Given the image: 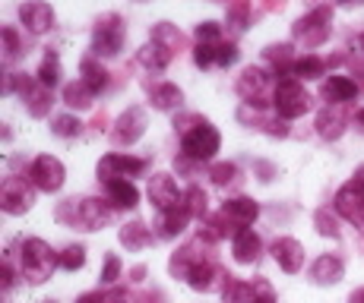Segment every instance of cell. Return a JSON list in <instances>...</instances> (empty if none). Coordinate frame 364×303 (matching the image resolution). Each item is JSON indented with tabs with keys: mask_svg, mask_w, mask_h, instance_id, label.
Listing matches in <instances>:
<instances>
[{
	"mask_svg": "<svg viewBox=\"0 0 364 303\" xmlns=\"http://www.w3.org/2000/svg\"><path fill=\"white\" fill-rule=\"evenodd\" d=\"M19 263H23V275L32 281V285H41L45 278H51L54 265H58V256L51 253V246L38 237H29L23 241V250H19Z\"/></svg>",
	"mask_w": 364,
	"mask_h": 303,
	"instance_id": "cell-1",
	"label": "cell"
},
{
	"mask_svg": "<svg viewBox=\"0 0 364 303\" xmlns=\"http://www.w3.org/2000/svg\"><path fill=\"white\" fill-rule=\"evenodd\" d=\"M70 212H73V218H70V224H80L82 231H99L108 224L111 218V209L105 206L102 199H67L64 206L58 209V218H67Z\"/></svg>",
	"mask_w": 364,
	"mask_h": 303,
	"instance_id": "cell-2",
	"label": "cell"
},
{
	"mask_svg": "<svg viewBox=\"0 0 364 303\" xmlns=\"http://www.w3.org/2000/svg\"><path fill=\"white\" fill-rule=\"evenodd\" d=\"M272 104H276V111H279V117H282V121H295V117L307 114V108H311V98H307L304 86H301L295 76H285V79L276 82Z\"/></svg>",
	"mask_w": 364,
	"mask_h": 303,
	"instance_id": "cell-3",
	"label": "cell"
},
{
	"mask_svg": "<svg viewBox=\"0 0 364 303\" xmlns=\"http://www.w3.org/2000/svg\"><path fill=\"white\" fill-rule=\"evenodd\" d=\"M219 145H222L219 130H215L213 123H206V121L193 123L191 130L184 133V139H181V152H184L187 158H193V161H209L215 152H219Z\"/></svg>",
	"mask_w": 364,
	"mask_h": 303,
	"instance_id": "cell-4",
	"label": "cell"
},
{
	"mask_svg": "<svg viewBox=\"0 0 364 303\" xmlns=\"http://www.w3.org/2000/svg\"><path fill=\"white\" fill-rule=\"evenodd\" d=\"M330 23H333L330 6H317V10H311L307 16H301L295 23V41L304 48L323 45L330 38Z\"/></svg>",
	"mask_w": 364,
	"mask_h": 303,
	"instance_id": "cell-5",
	"label": "cell"
},
{
	"mask_svg": "<svg viewBox=\"0 0 364 303\" xmlns=\"http://www.w3.org/2000/svg\"><path fill=\"white\" fill-rule=\"evenodd\" d=\"M124 48V26H121V16L117 13H108L95 23V32H92V54L95 57H114L121 54Z\"/></svg>",
	"mask_w": 364,
	"mask_h": 303,
	"instance_id": "cell-6",
	"label": "cell"
},
{
	"mask_svg": "<svg viewBox=\"0 0 364 303\" xmlns=\"http://www.w3.org/2000/svg\"><path fill=\"white\" fill-rule=\"evenodd\" d=\"M64 180H67V171H64V165H60V158H54V155H38V158L32 161L29 183L35 189H41V193H58V189L64 187Z\"/></svg>",
	"mask_w": 364,
	"mask_h": 303,
	"instance_id": "cell-7",
	"label": "cell"
},
{
	"mask_svg": "<svg viewBox=\"0 0 364 303\" xmlns=\"http://www.w3.org/2000/svg\"><path fill=\"white\" fill-rule=\"evenodd\" d=\"M336 212H339L346 221L364 228V180H348L346 187L336 193Z\"/></svg>",
	"mask_w": 364,
	"mask_h": 303,
	"instance_id": "cell-8",
	"label": "cell"
},
{
	"mask_svg": "<svg viewBox=\"0 0 364 303\" xmlns=\"http://www.w3.org/2000/svg\"><path fill=\"white\" fill-rule=\"evenodd\" d=\"M35 202L32 196V187L26 183L23 177H6L4 187H0V209H4L6 215H23L29 212Z\"/></svg>",
	"mask_w": 364,
	"mask_h": 303,
	"instance_id": "cell-9",
	"label": "cell"
},
{
	"mask_svg": "<svg viewBox=\"0 0 364 303\" xmlns=\"http://www.w3.org/2000/svg\"><path fill=\"white\" fill-rule=\"evenodd\" d=\"M146 171V161L143 158H133V155H105L99 161V180H130L136 174Z\"/></svg>",
	"mask_w": 364,
	"mask_h": 303,
	"instance_id": "cell-10",
	"label": "cell"
},
{
	"mask_svg": "<svg viewBox=\"0 0 364 303\" xmlns=\"http://www.w3.org/2000/svg\"><path fill=\"white\" fill-rule=\"evenodd\" d=\"M149 199L159 212H168V209L184 202V193H181L178 180H174L171 174H152L149 177Z\"/></svg>",
	"mask_w": 364,
	"mask_h": 303,
	"instance_id": "cell-11",
	"label": "cell"
},
{
	"mask_svg": "<svg viewBox=\"0 0 364 303\" xmlns=\"http://www.w3.org/2000/svg\"><path fill=\"white\" fill-rule=\"evenodd\" d=\"M269 86V73H266L263 67H247L241 76H237V95L247 98V104H257V108H263V92Z\"/></svg>",
	"mask_w": 364,
	"mask_h": 303,
	"instance_id": "cell-12",
	"label": "cell"
},
{
	"mask_svg": "<svg viewBox=\"0 0 364 303\" xmlns=\"http://www.w3.org/2000/svg\"><path fill=\"white\" fill-rule=\"evenodd\" d=\"M19 19L32 35H45L54 26V10L45 4V0H26L19 6Z\"/></svg>",
	"mask_w": 364,
	"mask_h": 303,
	"instance_id": "cell-13",
	"label": "cell"
},
{
	"mask_svg": "<svg viewBox=\"0 0 364 303\" xmlns=\"http://www.w3.org/2000/svg\"><path fill=\"white\" fill-rule=\"evenodd\" d=\"M146 133V111L143 108H127L114 123V143L133 145Z\"/></svg>",
	"mask_w": 364,
	"mask_h": 303,
	"instance_id": "cell-14",
	"label": "cell"
},
{
	"mask_svg": "<svg viewBox=\"0 0 364 303\" xmlns=\"http://www.w3.org/2000/svg\"><path fill=\"white\" fill-rule=\"evenodd\" d=\"M232 253H235L237 263H244V265L257 263V259H260V253H263L260 234H257V231H250V228H237L235 237H232Z\"/></svg>",
	"mask_w": 364,
	"mask_h": 303,
	"instance_id": "cell-15",
	"label": "cell"
},
{
	"mask_svg": "<svg viewBox=\"0 0 364 303\" xmlns=\"http://www.w3.org/2000/svg\"><path fill=\"white\" fill-rule=\"evenodd\" d=\"M272 256H276V263L282 265L289 275L301 272V265H304V246H301L295 237H279L276 243H272Z\"/></svg>",
	"mask_w": 364,
	"mask_h": 303,
	"instance_id": "cell-16",
	"label": "cell"
},
{
	"mask_svg": "<svg viewBox=\"0 0 364 303\" xmlns=\"http://www.w3.org/2000/svg\"><path fill=\"white\" fill-rule=\"evenodd\" d=\"M222 212H225L228 221L237 224V228H247V224L257 221V215H260V206H257L250 196H235V199H228L225 206H222Z\"/></svg>",
	"mask_w": 364,
	"mask_h": 303,
	"instance_id": "cell-17",
	"label": "cell"
},
{
	"mask_svg": "<svg viewBox=\"0 0 364 303\" xmlns=\"http://www.w3.org/2000/svg\"><path fill=\"white\" fill-rule=\"evenodd\" d=\"M171 57H174L171 48H165L162 41H156V38L146 41V45L136 51V60L143 63L146 70H165L168 63H171Z\"/></svg>",
	"mask_w": 364,
	"mask_h": 303,
	"instance_id": "cell-18",
	"label": "cell"
},
{
	"mask_svg": "<svg viewBox=\"0 0 364 303\" xmlns=\"http://www.w3.org/2000/svg\"><path fill=\"white\" fill-rule=\"evenodd\" d=\"M342 275H346V265H342L339 256H320L311 265V278L317 285H336V281H342Z\"/></svg>",
	"mask_w": 364,
	"mask_h": 303,
	"instance_id": "cell-19",
	"label": "cell"
},
{
	"mask_svg": "<svg viewBox=\"0 0 364 303\" xmlns=\"http://www.w3.org/2000/svg\"><path fill=\"white\" fill-rule=\"evenodd\" d=\"M320 92H323V98L330 104H342V101H352V98L358 95V86H355L348 76H330Z\"/></svg>",
	"mask_w": 364,
	"mask_h": 303,
	"instance_id": "cell-20",
	"label": "cell"
},
{
	"mask_svg": "<svg viewBox=\"0 0 364 303\" xmlns=\"http://www.w3.org/2000/svg\"><path fill=\"white\" fill-rule=\"evenodd\" d=\"M105 189H108V202L117 209H133L139 202V189L130 180H108Z\"/></svg>",
	"mask_w": 364,
	"mask_h": 303,
	"instance_id": "cell-21",
	"label": "cell"
},
{
	"mask_svg": "<svg viewBox=\"0 0 364 303\" xmlns=\"http://www.w3.org/2000/svg\"><path fill=\"white\" fill-rule=\"evenodd\" d=\"M193 218V212L187 209V202H181V206H174V209H168V212H162V237H178V234H184L187 231V221Z\"/></svg>",
	"mask_w": 364,
	"mask_h": 303,
	"instance_id": "cell-22",
	"label": "cell"
},
{
	"mask_svg": "<svg viewBox=\"0 0 364 303\" xmlns=\"http://www.w3.org/2000/svg\"><path fill=\"white\" fill-rule=\"evenodd\" d=\"M215 278H219V272H215V265L206 263V259H197V263L191 265V272H187V285H191L193 291H213Z\"/></svg>",
	"mask_w": 364,
	"mask_h": 303,
	"instance_id": "cell-23",
	"label": "cell"
},
{
	"mask_svg": "<svg viewBox=\"0 0 364 303\" xmlns=\"http://www.w3.org/2000/svg\"><path fill=\"white\" fill-rule=\"evenodd\" d=\"M181 101H184V95L171 82H162V86H156L149 92V104L156 111H174V108H181Z\"/></svg>",
	"mask_w": 364,
	"mask_h": 303,
	"instance_id": "cell-24",
	"label": "cell"
},
{
	"mask_svg": "<svg viewBox=\"0 0 364 303\" xmlns=\"http://www.w3.org/2000/svg\"><path fill=\"white\" fill-rule=\"evenodd\" d=\"M317 133L323 139H339L342 133H346V117H342L336 108H323L317 114Z\"/></svg>",
	"mask_w": 364,
	"mask_h": 303,
	"instance_id": "cell-25",
	"label": "cell"
},
{
	"mask_svg": "<svg viewBox=\"0 0 364 303\" xmlns=\"http://www.w3.org/2000/svg\"><path fill=\"white\" fill-rule=\"evenodd\" d=\"M266 60L276 67V79H285V76H291V67H295L291 45H272V48H266Z\"/></svg>",
	"mask_w": 364,
	"mask_h": 303,
	"instance_id": "cell-26",
	"label": "cell"
},
{
	"mask_svg": "<svg viewBox=\"0 0 364 303\" xmlns=\"http://www.w3.org/2000/svg\"><path fill=\"white\" fill-rule=\"evenodd\" d=\"M92 98H95V92L86 86L82 79H76V82H70V86L64 89V104L67 108H76V111H86V108H92Z\"/></svg>",
	"mask_w": 364,
	"mask_h": 303,
	"instance_id": "cell-27",
	"label": "cell"
},
{
	"mask_svg": "<svg viewBox=\"0 0 364 303\" xmlns=\"http://www.w3.org/2000/svg\"><path fill=\"white\" fill-rule=\"evenodd\" d=\"M121 243L127 246V250H143V246L152 243V234L143 221H130L121 228Z\"/></svg>",
	"mask_w": 364,
	"mask_h": 303,
	"instance_id": "cell-28",
	"label": "cell"
},
{
	"mask_svg": "<svg viewBox=\"0 0 364 303\" xmlns=\"http://www.w3.org/2000/svg\"><path fill=\"white\" fill-rule=\"evenodd\" d=\"M222 300L225 303H254V281H237L228 275L225 287H222Z\"/></svg>",
	"mask_w": 364,
	"mask_h": 303,
	"instance_id": "cell-29",
	"label": "cell"
},
{
	"mask_svg": "<svg viewBox=\"0 0 364 303\" xmlns=\"http://www.w3.org/2000/svg\"><path fill=\"white\" fill-rule=\"evenodd\" d=\"M51 104H54V98H51V89H45L38 82L29 95H26V111H29L32 117H48V111H51Z\"/></svg>",
	"mask_w": 364,
	"mask_h": 303,
	"instance_id": "cell-30",
	"label": "cell"
},
{
	"mask_svg": "<svg viewBox=\"0 0 364 303\" xmlns=\"http://www.w3.org/2000/svg\"><path fill=\"white\" fill-rule=\"evenodd\" d=\"M80 70H82V82H86V86L92 89L95 95L108 89V73H105V67L95 63V57H86V60L80 63Z\"/></svg>",
	"mask_w": 364,
	"mask_h": 303,
	"instance_id": "cell-31",
	"label": "cell"
},
{
	"mask_svg": "<svg viewBox=\"0 0 364 303\" xmlns=\"http://www.w3.org/2000/svg\"><path fill=\"white\" fill-rule=\"evenodd\" d=\"M323 73H326V60L314 57V54H304V57H298L295 67H291V76H298V79H320Z\"/></svg>",
	"mask_w": 364,
	"mask_h": 303,
	"instance_id": "cell-32",
	"label": "cell"
},
{
	"mask_svg": "<svg viewBox=\"0 0 364 303\" xmlns=\"http://www.w3.org/2000/svg\"><path fill=\"white\" fill-rule=\"evenodd\" d=\"M35 79H38L45 89H54V86L60 82V60H58V54H54V51L45 54V60H41V67H38V73H35Z\"/></svg>",
	"mask_w": 364,
	"mask_h": 303,
	"instance_id": "cell-33",
	"label": "cell"
},
{
	"mask_svg": "<svg viewBox=\"0 0 364 303\" xmlns=\"http://www.w3.org/2000/svg\"><path fill=\"white\" fill-rule=\"evenodd\" d=\"M250 0H228V26L235 32H244L250 26Z\"/></svg>",
	"mask_w": 364,
	"mask_h": 303,
	"instance_id": "cell-34",
	"label": "cell"
},
{
	"mask_svg": "<svg viewBox=\"0 0 364 303\" xmlns=\"http://www.w3.org/2000/svg\"><path fill=\"white\" fill-rule=\"evenodd\" d=\"M225 221H228V215L225 212H219L215 218H206L203 221V228H200V241H222V237L228 234V228H225Z\"/></svg>",
	"mask_w": 364,
	"mask_h": 303,
	"instance_id": "cell-35",
	"label": "cell"
},
{
	"mask_svg": "<svg viewBox=\"0 0 364 303\" xmlns=\"http://www.w3.org/2000/svg\"><path fill=\"white\" fill-rule=\"evenodd\" d=\"M51 133L54 136H60V139H73V136H80L82 133V123L76 121L73 114H60V117H54L51 121Z\"/></svg>",
	"mask_w": 364,
	"mask_h": 303,
	"instance_id": "cell-36",
	"label": "cell"
},
{
	"mask_svg": "<svg viewBox=\"0 0 364 303\" xmlns=\"http://www.w3.org/2000/svg\"><path fill=\"white\" fill-rule=\"evenodd\" d=\"M58 265L67 272L82 269V265H86V250H82V246H67V250L58 256Z\"/></svg>",
	"mask_w": 364,
	"mask_h": 303,
	"instance_id": "cell-37",
	"label": "cell"
},
{
	"mask_svg": "<svg viewBox=\"0 0 364 303\" xmlns=\"http://www.w3.org/2000/svg\"><path fill=\"white\" fill-rule=\"evenodd\" d=\"M0 38H4V60L13 63V60L19 57V51H23V48H19L16 29H13V26H4V29H0Z\"/></svg>",
	"mask_w": 364,
	"mask_h": 303,
	"instance_id": "cell-38",
	"label": "cell"
},
{
	"mask_svg": "<svg viewBox=\"0 0 364 303\" xmlns=\"http://www.w3.org/2000/svg\"><path fill=\"white\" fill-rule=\"evenodd\" d=\"M152 38H156V41H162L165 48H171V51L181 45V32L174 29V26H168V23H159L156 29H152Z\"/></svg>",
	"mask_w": 364,
	"mask_h": 303,
	"instance_id": "cell-39",
	"label": "cell"
},
{
	"mask_svg": "<svg viewBox=\"0 0 364 303\" xmlns=\"http://www.w3.org/2000/svg\"><path fill=\"white\" fill-rule=\"evenodd\" d=\"M184 202H187V209L193 212V218H203L206 215V193H203L200 187H191L184 193Z\"/></svg>",
	"mask_w": 364,
	"mask_h": 303,
	"instance_id": "cell-40",
	"label": "cell"
},
{
	"mask_svg": "<svg viewBox=\"0 0 364 303\" xmlns=\"http://www.w3.org/2000/svg\"><path fill=\"white\" fill-rule=\"evenodd\" d=\"M209 177L213 183H219V187H225V183H232L237 177V167L232 161H222V165H213V171H209Z\"/></svg>",
	"mask_w": 364,
	"mask_h": 303,
	"instance_id": "cell-41",
	"label": "cell"
},
{
	"mask_svg": "<svg viewBox=\"0 0 364 303\" xmlns=\"http://www.w3.org/2000/svg\"><path fill=\"white\" fill-rule=\"evenodd\" d=\"M215 48L219 45H203V41H197V48H193V63H197L200 70L213 67L215 63Z\"/></svg>",
	"mask_w": 364,
	"mask_h": 303,
	"instance_id": "cell-42",
	"label": "cell"
},
{
	"mask_svg": "<svg viewBox=\"0 0 364 303\" xmlns=\"http://www.w3.org/2000/svg\"><path fill=\"white\" fill-rule=\"evenodd\" d=\"M237 57H241V51H237L235 41H225V45L215 48V63L219 67H232V63H237Z\"/></svg>",
	"mask_w": 364,
	"mask_h": 303,
	"instance_id": "cell-43",
	"label": "cell"
},
{
	"mask_svg": "<svg viewBox=\"0 0 364 303\" xmlns=\"http://www.w3.org/2000/svg\"><path fill=\"white\" fill-rule=\"evenodd\" d=\"M219 35H222L219 23H200L197 26V41H203V45H219Z\"/></svg>",
	"mask_w": 364,
	"mask_h": 303,
	"instance_id": "cell-44",
	"label": "cell"
},
{
	"mask_svg": "<svg viewBox=\"0 0 364 303\" xmlns=\"http://www.w3.org/2000/svg\"><path fill=\"white\" fill-rule=\"evenodd\" d=\"M317 231L323 237H339V228H336V218L330 215V209H320L317 212Z\"/></svg>",
	"mask_w": 364,
	"mask_h": 303,
	"instance_id": "cell-45",
	"label": "cell"
},
{
	"mask_svg": "<svg viewBox=\"0 0 364 303\" xmlns=\"http://www.w3.org/2000/svg\"><path fill=\"white\" fill-rule=\"evenodd\" d=\"M117 275H121V259L108 256V259H105V269H102V285H114Z\"/></svg>",
	"mask_w": 364,
	"mask_h": 303,
	"instance_id": "cell-46",
	"label": "cell"
},
{
	"mask_svg": "<svg viewBox=\"0 0 364 303\" xmlns=\"http://www.w3.org/2000/svg\"><path fill=\"white\" fill-rule=\"evenodd\" d=\"M254 303H276V294L266 281H254Z\"/></svg>",
	"mask_w": 364,
	"mask_h": 303,
	"instance_id": "cell-47",
	"label": "cell"
},
{
	"mask_svg": "<svg viewBox=\"0 0 364 303\" xmlns=\"http://www.w3.org/2000/svg\"><path fill=\"white\" fill-rule=\"evenodd\" d=\"M76 303H108V300H105L102 294H82V297L76 300Z\"/></svg>",
	"mask_w": 364,
	"mask_h": 303,
	"instance_id": "cell-48",
	"label": "cell"
},
{
	"mask_svg": "<svg viewBox=\"0 0 364 303\" xmlns=\"http://www.w3.org/2000/svg\"><path fill=\"white\" fill-rule=\"evenodd\" d=\"M348 303H364V287H358V291L348 297Z\"/></svg>",
	"mask_w": 364,
	"mask_h": 303,
	"instance_id": "cell-49",
	"label": "cell"
},
{
	"mask_svg": "<svg viewBox=\"0 0 364 303\" xmlns=\"http://www.w3.org/2000/svg\"><path fill=\"white\" fill-rule=\"evenodd\" d=\"M355 121H358V123H361V126H364V108H361V111H358V117H355Z\"/></svg>",
	"mask_w": 364,
	"mask_h": 303,
	"instance_id": "cell-50",
	"label": "cell"
},
{
	"mask_svg": "<svg viewBox=\"0 0 364 303\" xmlns=\"http://www.w3.org/2000/svg\"><path fill=\"white\" fill-rule=\"evenodd\" d=\"M358 48H361V51H364V32L358 35Z\"/></svg>",
	"mask_w": 364,
	"mask_h": 303,
	"instance_id": "cell-51",
	"label": "cell"
},
{
	"mask_svg": "<svg viewBox=\"0 0 364 303\" xmlns=\"http://www.w3.org/2000/svg\"><path fill=\"white\" fill-rule=\"evenodd\" d=\"M342 4H352V0H342Z\"/></svg>",
	"mask_w": 364,
	"mask_h": 303,
	"instance_id": "cell-52",
	"label": "cell"
},
{
	"mask_svg": "<svg viewBox=\"0 0 364 303\" xmlns=\"http://www.w3.org/2000/svg\"><path fill=\"white\" fill-rule=\"evenodd\" d=\"M48 303H51V300H48Z\"/></svg>",
	"mask_w": 364,
	"mask_h": 303,
	"instance_id": "cell-53",
	"label": "cell"
}]
</instances>
